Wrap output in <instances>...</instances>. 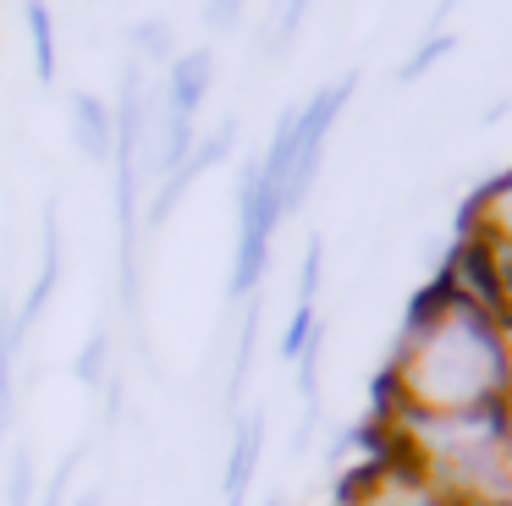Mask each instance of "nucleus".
I'll use <instances>...</instances> for the list:
<instances>
[{
	"mask_svg": "<svg viewBox=\"0 0 512 506\" xmlns=\"http://www.w3.org/2000/svg\"><path fill=\"white\" fill-rule=\"evenodd\" d=\"M133 39L144 44V50H155L149 61H166V50H171V33H166V22H138V28H133Z\"/></svg>",
	"mask_w": 512,
	"mask_h": 506,
	"instance_id": "8",
	"label": "nucleus"
},
{
	"mask_svg": "<svg viewBox=\"0 0 512 506\" xmlns=\"http://www.w3.org/2000/svg\"><path fill=\"white\" fill-rule=\"evenodd\" d=\"M28 28H34V50H39V83L56 77V33H50V11L28 6Z\"/></svg>",
	"mask_w": 512,
	"mask_h": 506,
	"instance_id": "6",
	"label": "nucleus"
},
{
	"mask_svg": "<svg viewBox=\"0 0 512 506\" xmlns=\"http://www.w3.org/2000/svg\"><path fill=\"white\" fill-rule=\"evenodd\" d=\"M78 506H105V490H94V495H83Z\"/></svg>",
	"mask_w": 512,
	"mask_h": 506,
	"instance_id": "10",
	"label": "nucleus"
},
{
	"mask_svg": "<svg viewBox=\"0 0 512 506\" xmlns=\"http://www.w3.org/2000/svg\"><path fill=\"white\" fill-rule=\"evenodd\" d=\"M397 380L413 418H457L501 407L512 396L507 330L474 297L446 292L413 319Z\"/></svg>",
	"mask_w": 512,
	"mask_h": 506,
	"instance_id": "1",
	"label": "nucleus"
},
{
	"mask_svg": "<svg viewBox=\"0 0 512 506\" xmlns=\"http://www.w3.org/2000/svg\"><path fill=\"white\" fill-rule=\"evenodd\" d=\"M507 358H512V330H507ZM507 402H512V396H507Z\"/></svg>",
	"mask_w": 512,
	"mask_h": 506,
	"instance_id": "11",
	"label": "nucleus"
},
{
	"mask_svg": "<svg viewBox=\"0 0 512 506\" xmlns=\"http://www.w3.org/2000/svg\"><path fill=\"white\" fill-rule=\"evenodd\" d=\"M210 77H215V55L210 50L177 55V61H171V77H166V116L171 121H193V110L204 105Z\"/></svg>",
	"mask_w": 512,
	"mask_h": 506,
	"instance_id": "2",
	"label": "nucleus"
},
{
	"mask_svg": "<svg viewBox=\"0 0 512 506\" xmlns=\"http://www.w3.org/2000/svg\"><path fill=\"white\" fill-rule=\"evenodd\" d=\"M259 440H265V418H248V424L237 429V440H232V462H226V484H221L226 506H243L248 479H254V462H259Z\"/></svg>",
	"mask_w": 512,
	"mask_h": 506,
	"instance_id": "4",
	"label": "nucleus"
},
{
	"mask_svg": "<svg viewBox=\"0 0 512 506\" xmlns=\"http://www.w3.org/2000/svg\"><path fill=\"white\" fill-rule=\"evenodd\" d=\"M232 22H237L232 6H215V11H210V28H232Z\"/></svg>",
	"mask_w": 512,
	"mask_h": 506,
	"instance_id": "9",
	"label": "nucleus"
},
{
	"mask_svg": "<svg viewBox=\"0 0 512 506\" xmlns=\"http://www.w3.org/2000/svg\"><path fill=\"white\" fill-rule=\"evenodd\" d=\"M72 127H78V143H83L89 160H105V154L116 149V121H111V110H105V99H94V94L72 99Z\"/></svg>",
	"mask_w": 512,
	"mask_h": 506,
	"instance_id": "5",
	"label": "nucleus"
},
{
	"mask_svg": "<svg viewBox=\"0 0 512 506\" xmlns=\"http://www.w3.org/2000/svg\"><path fill=\"white\" fill-rule=\"evenodd\" d=\"M56 281H61V231H56V204H45V259H39V281H34V292H28V303L17 308V330H23V336L34 330V319L45 314Z\"/></svg>",
	"mask_w": 512,
	"mask_h": 506,
	"instance_id": "3",
	"label": "nucleus"
},
{
	"mask_svg": "<svg viewBox=\"0 0 512 506\" xmlns=\"http://www.w3.org/2000/svg\"><path fill=\"white\" fill-rule=\"evenodd\" d=\"M105 352H111V336H105V325H100V330L89 336V347H83V358H78V380H83V385H100Z\"/></svg>",
	"mask_w": 512,
	"mask_h": 506,
	"instance_id": "7",
	"label": "nucleus"
}]
</instances>
